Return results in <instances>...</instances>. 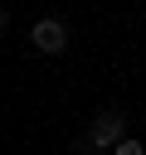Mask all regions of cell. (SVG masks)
<instances>
[{"label":"cell","instance_id":"cell-1","mask_svg":"<svg viewBox=\"0 0 146 155\" xmlns=\"http://www.w3.org/2000/svg\"><path fill=\"white\" fill-rule=\"evenodd\" d=\"M127 116L122 111H102V116H92V126H88V140L97 145V150H107V145H122L127 136Z\"/></svg>","mask_w":146,"mask_h":155},{"label":"cell","instance_id":"cell-2","mask_svg":"<svg viewBox=\"0 0 146 155\" xmlns=\"http://www.w3.org/2000/svg\"><path fill=\"white\" fill-rule=\"evenodd\" d=\"M29 39H34L39 53H63V48H68V24H63V19H39V24L29 29Z\"/></svg>","mask_w":146,"mask_h":155},{"label":"cell","instance_id":"cell-3","mask_svg":"<svg viewBox=\"0 0 146 155\" xmlns=\"http://www.w3.org/2000/svg\"><path fill=\"white\" fill-rule=\"evenodd\" d=\"M117 155H146V150H141V140H122V145H117Z\"/></svg>","mask_w":146,"mask_h":155},{"label":"cell","instance_id":"cell-4","mask_svg":"<svg viewBox=\"0 0 146 155\" xmlns=\"http://www.w3.org/2000/svg\"><path fill=\"white\" fill-rule=\"evenodd\" d=\"M92 150H97V145H92V140H88V136H83V140H78V145H73V155H92Z\"/></svg>","mask_w":146,"mask_h":155},{"label":"cell","instance_id":"cell-5","mask_svg":"<svg viewBox=\"0 0 146 155\" xmlns=\"http://www.w3.org/2000/svg\"><path fill=\"white\" fill-rule=\"evenodd\" d=\"M5 24H10V10H5V5H0V29H5Z\"/></svg>","mask_w":146,"mask_h":155}]
</instances>
